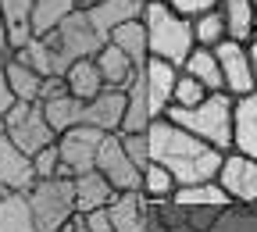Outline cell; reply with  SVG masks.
<instances>
[{
    "mask_svg": "<svg viewBox=\"0 0 257 232\" xmlns=\"http://www.w3.org/2000/svg\"><path fill=\"white\" fill-rule=\"evenodd\" d=\"M147 147H150V164H161V168L175 179V189L179 186L211 182L218 164H221V150L207 147L197 136H189L186 129L172 125L168 118H154L150 122Z\"/></svg>",
    "mask_w": 257,
    "mask_h": 232,
    "instance_id": "1",
    "label": "cell"
},
{
    "mask_svg": "<svg viewBox=\"0 0 257 232\" xmlns=\"http://www.w3.org/2000/svg\"><path fill=\"white\" fill-rule=\"evenodd\" d=\"M161 118L186 129L189 136L204 140L214 150H232V96L229 93H207L197 107H168Z\"/></svg>",
    "mask_w": 257,
    "mask_h": 232,
    "instance_id": "2",
    "label": "cell"
},
{
    "mask_svg": "<svg viewBox=\"0 0 257 232\" xmlns=\"http://www.w3.org/2000/svg\"><path fill=\"white\" fill-rule=\"evenodd\" d=\"M140 22H143V32H147V54L157 57V61H168V64L179 68L189 57V50L197 47L193 43L189 18H182L179 11H172L168 4H161V0H147Z\"/></svg>",
    "mask_w": 257,
    "mask_h": 232,
    "instance_id": "3",
    "label": "cell"
},
{
    "mask_svg": "<svg viewBox=\"0 0 257 232\" xmlns=\"http://www.w3.org/2000/svg\"><path fill=\"white\" fill-rule=\"evenodd\" d=\"M25 207L40 232H57L75 214V189L72 179H36L25 193Z\"/></svg>",
    "mask_w": 257,
    "mask_h": 232,
    "instance_id": "4",
    "label": "cell"
},
{
    "mask_svg": "<svg viewBox=\"0 0 257 232\" xmlns=\"http://www.w3.org/2000/svg\"><path fill=\"white\" fill-rule=\"evenodd\" d=\"M40 40L54 50V57H57V64H61V75H64V68H68L72 61L93 57L96 50L104 47V40L96 36V29L89 25L86 11H72L57 29H50L47 36H40Z\"/></svg>",
    "mask_w": 257,
    "mask_h": 232,
    "instance_id": "5",
    "label": "cell"
},
{
    "mask_svg": "<svg viewBox=\"0 0 257 232\" xmlns=\"http://www.w3.org/2000/svg\"><path fill=\"white\" fill-rule=\"evenodd\" d=\"M4 136H8L25 157L40 154L43 147H50V143L57 140L54 129H50L47 118H43V111H40V104H18V100L4 111Z\"/></svg>",
    "mask_w": 257,
    "mask_h": 232,
    "instance_id": "6",
    "label": "cell"
},
{
    "mask_svg": "<svg viewBox=\"0 0 257 232\" xmlns=\"http://www.w3.org/2000/svg\"><path fill=\"white\" fill-rule=\"evenodd\" d=\"M107 132L100 129H89V125H75L68 132H61L54 140L57 143V157H61V175L64 179H75L82 172H93V161H96V147Z\"/></svg>",
    "mask_w": 257,
    "mask_h": 232,
    "instance_id": "7",
    "label": "cell"
},
{
    "mask_svg": "<svg viewBox=\"0 0 257 232\" xmlns=\"http://www.w3.org/2000/svg\"><path fill=\"white\" fill-rule=\"evenodd\" d=\"M214 182L229 196V204H257V161L236 150H225L214 172Z\"/></svg>",
    "mask_w": 257,
    "mask_h": 232,
    "instance_id": "8",
    "label": "cell"
},
{
    "mask_svg": "<svg viewBox=\"0 0 257 232\" xmlns=\"http://www.w3.org/2000/svg\"><path fill=\"white\" fill-rule=\"evenodd\" d=\"M93 172H100L114 193H140V168L125 157L118 132H107L96 147V161H93Z\"/></svg>",
    "mask_w": 257,
    "mask_h": 232,
    "instance_id": "9",
    "label": "cell"
},
{
    "mask_svg": "<svg viewBox=\"0 0 257 232\" xmlns=\"http://www.w3.org/2000/svg\"><path fill=\"white\" fill-rule=\"evenodd\" d=\"M214 61H218V72H221V93H229L232 100L257 89L253 86V68H250V54H246L243 43L221 40L214 47Z\"/></svg>",
    "mask_w": 257,
    "mask_h": 232,
    "instance_id": "10",
    "label": "cell"
},
{
    "mask_svg": "<svg viewBox=\"0 0 257 232\" xmlns=\"http://www.w3.org/2000/svg\"><path fill=\"white\" fill-rule=\"evenodd\" d=\"M143 75V89H147V104H150V114L161 118L168 107H172V89H175V79H179V68L168 61H157V57H147V64L140 68Z\"/></svg>",
    "mask_w": 257,
    "mask_h": 232,
    "instance_id": "11",
    "label": "cell"
},
{
    "mask_svg": "<svg viewBox=\"0 0 257 232\" xmlns=\"http://www.w3.org/2000/svg\"><path fill=\"white\" fill-rule=\"evenodd\" d=\"M121 111H125V93L104 86L93 100L79 104V125L100 129V132H118L121 129Z\"/></svg>",
    "mask_w": 257,
    "mask_h": 232,
    "instance_id": "12",
    "label": "cell"
},
{
    "mask_svg": "<svg viewBox=\"0 0 257 232\" xmlns=\"http://www.w3.org/2000/svg\"><path fill=\"white\" fill-rule=\"evenodd\" d=\"M143 8H147V0H96V4L86 8V18L96 29V36L107 43L111 32L125 22H136L143 15Z\"/></svg>",
    "mask_w": 257,
    "mask_h": 232,
    "instance_id": "13",
    "label": "cell"
},
{
    "mask_svg": "<svg viewBox=\"0 0 257 232\" xmlns=\"http://www.w3.org/2000/svg\"><path fill=\"white\" fill-rule=\"evenodd\" d=\"M232 150L257 161V89L232 100Z\"/></svg>",
    "mask_w": 257,
    "mask_h": 232,
    "instance_id": "14",
    "label": "cell"
},
{
    "mask_svg": "<svg viewBox=\"0 0 257 232\" xmlns=\"http://www.w3.org/2000/svg\"><path fill=\"white\" fill-rule=\"evenodd\" d=\"M36 175H32V157H25L8 136H0V186L8 193H29Z\"/></svg>",
    "mask_w": 257,
    "mask_h": 232,
    "instance_id": "15",
    "label": "cell"
},
{
    "mask_svg": "<svg viewBox=\"0 0 257 232\" xmlns=\"http://www.w3.org/2000/svg\"><path fill=\"white\" fill-rule=\"evenodd\" d=\"M114 232H150V204L143 193H118L107 204Z\"/></svg>",
    "mask_w": 257,
    "mask_h": 232,
    "instance_id": "16",
    "label": "cell"
},
{
    "mask_svg": "<svg viewBox=\"0 0 257 232\" xmlns=\"http://www.w3.org/2000/svg\"><path fill=\"white\" fill-rule=\"evenodd\" d=\"M214 11L221 15L225 40L243 43V47H250L257 40V18H253V4H250V0H221Z\"/></svg>",
    "mask_w": 257,
    "mask_h": 232,
    "instance_id": "17",
    "label": "cell"
},
{
    "mask_svg": "<svg viewBox=\"0 0 257 232\" xmlns=\"http://www.w3.org/2000/svg\"><path fill=\"white\" fill-rule=\"evenodd\" d=\"M72 189H75V214H89V211H104L111 200H114V189L111 182L100 175V172H82L72 179Z\"/></svg>",
    "mask_w": 257,
    "mask_h": 232,
    "instance_id": "18",
    "label": "cell"
},
{
    "mask_svg": "<svg viewBox=\"0 0 257 232\" xmlns=\"http://www.w3.org/2000/svg\"><path fill=\"white\" fill-rule=\"evenodd\" d=\"M125 111H121V129L118 132H147L154 114H150V104H147V89H143V75L136 72L133 79L125 82Z\"/></svg>",
    "mask_w": 257,
    "mask_h": 232,
    "instance_id": "19",
    "label": "cell"
},
{
    "mask_svg": "<svg viewBox=\"0 0 257 232\" xmlns=\"http://www.w3.org/2000/svg\"><path fill=\"white\" fill-rule=\"evenodd\" d=\"M172 204L182 211H221V207H229V196L211 179V182H197V186H179L172 193Z\"/></svg>",
    "mask_w": 257,
    "mask_h": 232,
    "instance_id": "20",
    "label": "cell"
},
{
    "mask_svg": "<svg viewBox=\"0 0 257 232\" xmlns=\"http://www.w3.org/2000/svg\"><path fill=\"white\" fill-rule=\"evenodd\" d=\"M93 64H96V72H100V79H104L107 89H125V82L140 72L114 43H104L100 50H96V54H93Z\"/></svg>",
    "mask_w": 257,
    "mask_h": 232,
    "instance_id": "21",
    "label": "cell"
},
{
    "mask_svg": "<svg viewBox=\"0 0 257 232\" xmlns=\"http://www.w3.org/2000/svg\"><path fill=\"white\" fill-rule=\"evenodd\" d=\"M0 18H4V29H8L11 54L22 50L32 40V0H0Z\"/></svg>",
    "mask_w": 257,
    "mask_h": 232,
    "instance_id": "22",
    "label": "cell"
},
{
    "mask_svg": "<svg viewBox=\"0 0 257 232\" xmlns=\"http://www.w3.org/2000/svg\"><path fill=\"white\" fill-rule=\"evenodd\" d=\"M61 79H64V86H68V96H75L79 104L93 100V96L104 89V79H100V72H96L93 57L72 61L68 68H64V75H61Z\"/></svg>",
    "mask_w": 257,
    "mask_h": 232,
    "instance_id": "23",
    "label": "cell"
},
{
    "mask_svg": "<svg viewBox=\"0 0 257 232\" xmlns=\"http://www.w3.org/2000/svg\"><path fill=\"white\" fill-rule=\"evenodd\" d=\"M179 72H182V75H189L193 82H200L207 93H221V72H218L214 50L193 47V50H189V57L179 64Z\"/></svg>",
    "mask_w": 257,
    "mask_h": 232,
    "instance_id": "24",
    "label": "cell"
},
{
    "mask_svg": "<svg viewBox=\"0 0 257 232\" xmlns=\"http://www.w3.org/2000/svg\"><path fill=\"white\" fill-rule=\"evenodd\" d=\"M0 68H4V82H8V89H11V96L18 104H36L40 100V75L36 72H29L22 61H15V57H8V61H0Z\"/></svg>",
    "mask_w": 257,
    "mask_h": 232,
    "instance_id": "25",
    "label": "cell"
},
{
    "mask_svg": "<svg viewBox=\"0 0 257 232\" xmlns=\"http://www.w3.org/2000/svg\"><path fill=\"white\" fill-rule=\"evenodd\" d=\"M107 43H114L128 61L136 64V68H143L147 64V32H143V22L136 18V22H125V25H118L111 36H107Z\"/></svg>",
    "mask_w": 257,
    "mask_h": 232,
    "instance_id": "26",
    "label": "cell"
},
{
    "mask_svg": "<svg viewBox=\"0 0 257 232\" xmlns=\"http://www.w3.org/2000/svg\"><path fill=\"white\" fill-rule=\"evenodd\" d=\"M0 232H40L25 207V196L8 193L4 186H0Z\"/></svg>",
    "mask_w": 257,
    "mask_h": 232,
    "instance_id": "27",
    "label": "cell"
},
{
    "mask_svg": "<svg viewBox=\"0 0 257 232\" xmlns=\"http://www.w3.org/2000/svg\"><path fill=\"white\" fill-rule=\"evenodd\" d=\"M72 11H79L75 0H32V36H47Z\"/></svg>",
    "mask_w": 257,
    "mask_h": 232,
    "instance_id": "28",
    "label": "cell"
},
{
    "mask_svg": "<svg viewBox=\"0 0 257 232\" xmlns=\"http://www.w3.org/2000/svg\"><path fill=\"white\" fill-rule=\"evenodd\" d=\"M40 111H43L47 125L54 129V136H61V132H68V129L79 125V100H75V96H57V100H47V104H40Z\"/></svg>",
    "mask_w": 257,
    "mask_h": 232,
    "instance_id": "29",
    "label": "cell"
},
{
    "mask_svg": "<svg viewBox=\"0 0 257 232\" xmlns=\"http://www.w3.org/2000/svg\"><path fill=\"white\" fill-rule=\"evenodd\" d=\"M140 193L147 200H154V204H168L172 193H175V179L161 168V164H147L140 172Z\"/></svg>",
    "mask_w": 257,
    "mask_h": 232,
    "instance_id": "30",
    "label": "cell"
},
{
    "mask_svg": "<svg viewBox=\"0 0 257 232\" xmlns=\"http://www.w3.org/2000/svg\"><path fill=\"white\" fill-rule=\"evenodd\" d=\"M189 29H193V43L204 47V50H214L225 40V25H221L218 11H204L197 18H189Z\"/></svg>",
    "mask_w": 257,
    "mask_h": 232,
    "instance_id": "31",
    "label": "cell"
},
{
    "mask_svg": "<svg viewBox=\"0 0 257 232\" xmlns=\"http://www.w3.org/2000/svg\"><path fill=\"white\" fill-rule=\"evenodd\" d=\"M204 96H207V89H204L200 82H193L189 75H182V72H179L175 89H172V107H197Z\"/></svg>",
    "mask_w": 257,
    "mask_h": 232,
    "instance_id": "32",
    "label": "cell"
},
{
    "mask_svg": "<svg viewBox=\"0 0 257 232\" xmlns=\"http://www.w3.org/2000/svg\"><path fill=\"white\" fill-rule=\"evenodd\" d=\"M118 140H121V150L125 157L136 164V168L143 172L147 164H150V147H147V132H118Z\"/></svg>",
    "mask_w": 257,
    "mask_h": 232,
    "instance_id": "33",
    "label": "cell"
},
{
    "mask_svg": "<svg viewBox=\"0 0 257 232\" xmlns=\"http://www.w3.org/2000/svg\"><path fill=\"white\" fill-rule=\"evenodd\" d=\"M32 175H36V179H64V175H61V157H57V143L43 147L40 154H32Z\"/></svg>",
    "mask_w": 257,
    "mask_h": 232,
    "instance_id": "34",
    "label": "cell"
},
{
    "mask_svg": "<svg viewBox=\"0 0 257 232\" xmlns=\"http://www.w3.org/2000/svg\"><path fill=\"white\" fill-rule=\"evenodd\" d=\"M161 4H168L172 11H179L182 18H197L204 11H214L221 0H161Z\"/></svg>",
    "mask_w": 257,
    "mask_h": 232,
    "instance_id": "35",
    "label": "cell"
},
{
    "mask_svg": "<svg viewBox=\"0 0 257 232\" xmlns=\"http://www.w3.org/2000/svg\"><path fill=\"white\" fill-rule=\"evenodd\" d=\"M57 96H68V86H64L61 75H50L40 82V100L36 104H47V100H57Z\"/></svg>",
    "mask_w": 257,
    "mask_h": 232,
    "instance_id": "36",
    "label": "cell"
},
{
    "mask_svg": "<svg viewBox=\"0 0 257 232\" xmlns=\"http://www.w3.org/2000/svg\"><path fill=\"white\" fill-rule=\"evenodd\" d=\"M86 218V228L89 232H114V225H111V218H107V207L104 211H89V214H82Z\"/></svg>",
    "mask_w": 257,
    "mask_h": 232,
    "instance_id": "37",
    "label": "cell"
},
{
    "mask_svg": "<svg viewBox=\"0 0 257 232\" xmlns=\"http://www.w3.org/2000/svg\"><path fill=\"white\" fill-rule=\"evenodd\" d=\"M15 104V96H11V89H8V82H4V68H0V118H4V111Z\"/></svg>",
    "mask_w": 257,
    "mask_h": 232,
    "instance_id": "38",
    "label": "cell"
},
{
    "mask_svg": "<svg viewBox=\"0 0 257 232\" xmlns=\"http://www.w3.org/2000/svg\"><path fill=\"white\" fill-rule=\"evenodd\" d=\"M57 232H89V228H86V218H82V214H72V218L64 221Z\"/></svg>",
    "mask_w": 257,
    "mask_h": 232,
    "instance_id": "39",
    "label": "cell"
},
{
    "mask_svg": "<svg viewBox=\"0 0 257 232\" xmlns=\"http://www.w3.org/2000/svg\"><path fill=\"white\" fill-rule=\"evenodd\" d=\"M11 57V47H8V29H4V18H0V61Z\"/></svg>",
    "mask_w": 257,
    "mask_h": 232,
    "instance_id": "40",
    "label": "cell"
},
{
    "mask_svg": "<svg viewBox=\"0 0 257 232\" xmlns=\"http://www.w3.org/2000/svg\"><path fill=\"white\" fill-rule=\"evenodd\" d=\"M246 54H250V68H253V86H257V40L246 47Z\"/></svg>",
    "mask_w": 257,
    "mask_h": 232,
    "instance_id": "41",
    "label": "cell"
},
{
    "mask_svg": "<svg viewBox=\"0 0 257 232\" xmlns=\"http://www.w3.org/2000/svg\"><path fill=\"white\" fill-rule=\"evenodd\" d=\"M89 4H96V0H75V8H79V11H86Z\"/></svg>",
    "mask_w": 257,
    "mask_h": 232,
    "instance_id": "42",
    "label": "cell"
},
{
    "mask_svg": "<svg viewBox=\"0 0 257 232\" xmlns=\"http://www.w3.org/2000/svg\"><path fill=\"white\" fill-rule=\"evenodd\" d=\"M250 4H253V18H257V0H250Z\"/></svg>",
    "mask_w": 257,
    "mask_h": 232,
    "instance_id": "43",
    "label": "cell"
}]
</instances>
